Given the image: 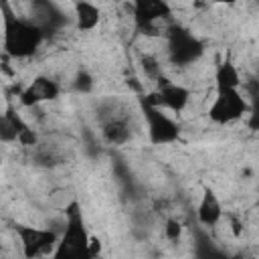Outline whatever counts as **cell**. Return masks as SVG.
Listing matches in <instances>:
<instances>
[{
	"label": "cell",
	"instance_id": "obj_1",
	"mask_svg": "<svg viewBox=\"0 0 259 259\" xmlns=\"http://www.w3.org/2000/svg\"><path fill=\"white\" fill-rule=\"evenodd\" d=\"M4 12V51L8 57L26 59L34 55L38 45L42 42L40 26L16 16L8 4H2Z\"/></svg>",
	"mask_w": 259,
	"mask_h": 259
},
{
	"label": "cell",
	"instance_id": "obj_2",
	"mask_svg": "<svg viewBox=\"0 0 259 259\" xmlns=\"http://www.w3.org/2000/svg\"><path fill=\"white\" fill-rule=\"evenodd\" d=\"M53 259H93L89 255V235L85 231L81 210L75 202L67 208L65 231L59 237Z\"/></svg>",
	"mask_w": 259,
	"mask_h": 259
},
{
	"label": "cell",
	"instance_id": "obj_3",
	"mask_svg": "<svg viewBox=\"0 0 259 259\" xmlns=\"http://www.w3.org/2000/svg\"><path fill=\"white\" fill-rule=\"evenodd\" d=\"M22 245V253L26 259L49 257L55 253L59 237L51 229H34V227H18L16 229Z\"/></svg>",
	"mask_w": 259,
	"mask_h": 259
},
{
	"label": "cell",
	"instance_id": "obj_4",
	"mask_svg": "<svg viewBox=\"0 0 259 259\" xmlns=\"http://www.w3.org/2000/svg\"><path fill=\"white\" fill-rule=\"evenodd\" d=\"M247 111H249L247 99L239 93V89H231V91H217L208 115L214 123H231L241 119Z\"/></svg>",
	"mask_w": 259,
	"mask_h": 259
},
{
	"label": "cell",
	"instance_id": "obj_5",
	"mask_svg": "<svg viewBox=\"0 0 259 259\" xmlns=\"http://www.w3.org/2000/svg\"><path fill=\"white\" fill-rule=\"evenodd\" d=\"M190 99V91L182 85H176V83H170L168 79L160 77L158 79V91L156 93H150L146 99H144V105H150V107H158V109H170V111H182L186 107Z\"/></svg>",
	"mask_w": 259,
	"mask_h": 259
},
{
	"label": "cell",
	"instance_id": "obj_6",
	"mask_svg": "<svg viewBox=\"0 0 259 259\" xmlns=\"http://www.w3.org/2000/svg\"><path fill=\"white\" fill-rule=\"evenodd\" d=\"M144 117L152 144H170L178 138V123L164 113V109L144 105Z\"/></svg>",
	"mask_w": 259,
	"mask_h": 259
},
{
	"label": "cell",
	"instance_id": "obj_7",
	"mask_svg": "<svg viewBox=\"0 0 259 259\" xmlns=\"http://www.w3.org/2000/svg\"><path fill=\"white\" fill-rule=\"evenodd\" d=\"M202 53V45L186 30L174 28L170 32V42H168V55L172 59V63L176 65H188L192 61H196Z\"/></svg>",
	"mask_w": 259,
	"mask_h": 259
},
{
	"label": "cell",
	"instance_id": "obj_8",
	"mask_svg": "<svg viewBox=\"0 0 259 259\" xmlns=\"http://www.w3.org/2000/svg\"><path fill=\"white\" fill-rule=\"evenodd\" d=\"M132 10H134L136 24L142 30H148V34H152L154 26L160 20L170 16V6L162 0H138V2H134Z\"/></svg>",
	"mask_w": 259,
	"mask_h": 259
},
{
	"label": "cell",
	"instance_id": "obj_9",
	"mask_svg": "<svg viewBox=\"0 0 259 259\" xmlns=\"http://www.w3.org/2000/svg\"><path fill=\"white\" fill-rule=\"evenodd\" d=\"M101 138L109 146H123L130 140V123L127 117L117 113L115 109L107 111V115L101 117Z\"/></svg>",
	"mask_w": 259,
	"mask_h": 259
},
{
	"label": "cell",
	"instance_id": "obj_10",
	"mask_svg": "<svg viewBox=\"0 0 259 259\" xmlns=\"http://www.w3.org/2000/svg\"><path fill=\"white\" fill-rule=\"evenodd\" d=\"M59 95V85L55 81H51L49 77H36L22 93H20V101L26 107H34L42 101H51Z\"/></svg>",
	"mask_w": 259,
	"mask_h": 259
},
{
	"label": "cell",
	"instance_id": "obj_11",
	"mask_svg": "<svg viewBox=\"0 0 259 259\" xmlns=\"http://www.w3.org/2000/svg\"><path fill=\"white\" fill-rule=\"evenodd\" d=\"M196 217H198V221H200L204 227H214V225L221 221L223 208H221V202H219V198L214 196L212 190L204 188L202 198H200L198 208H196Z\"/></svg>",
	"mask_w": 259,
	"mask_h": 259
},
{
	"label": "cell",
	"instance_id": "obj_12",
	"mask_svg": "<svg viewBox=\"0 0 259 259\" xmlns=\"http://www.w3.org/2000/svg\"><path fill=\"white\" fill-rule=\"evenodd\" d=\"M75 22L79 30H93L101 18V12L95 4L91 2H75Z\"/></svg>",
	"mask_w": 259,
	"mask_h": 259
},
{
	"label": "cell",
	"instance_id": "obj_13",
	"mask_svg": "<svg viewBox=\"0 0 259 259\" xmlns=\"http://www.w3.org/2000/svg\"><path fill=\"white\" fill-rule=\"evenodd\" d=\"M214 83H217V91H231V89H239L241 85V75L237 71V67L231 61H225L219 65L217 73H214Z\"/></svg>",
	"mask_w": 259,
	"mask_h": 259
},
{
	"label": "cell",
	"instance_id": "obj_14",
	"mask_svg": "<svg viewBox=\"0 0 259 259\" xmlns=\"http://www.w3.org/2000/svg\"><path fill=\"white\" fill-rule=\"evenodd\" d=\"M26 127V123L20 119V115L14 109H8L0 115V140L2 142H14L18 134Z\"/></svg>",
	"mask_w": 259,
	"mask_h": 259
},
{
	"label": "cell",
	"instance_id": "obj_15",
	"mask_svg": "<svg viewBox=\"0 0 259 259\" xmlns=\"http://www.w3.org/2000/svg\"><path fill=\"white\" fill-rule=\"evenodd\" d=\"M140 65H142V71H144V75H146L148 79H154V81H158V79L162 77V69H160V63H158V59H156L154 55H142V59H140Z\"/></svg>",
	"mask_w": 259,
	"mask_h": 259
},
{
	"label": "cell",
	"instance_id": "obj_16",
	"mask_svg": "<svg viewBox=\"0 0 259 259\" xmlns=\"http://www.w3.org/2000/svg\"><path fill=\"white\" fill-rule=\"evenodd\" d=\"M180 235H182V225H180L176 219H168V221L164 223V237H166L168 241H178Z\"/></svg>",
	"mask_w": 259,
	"mask_h": 259
},
{
	"label": "cell",
	"instance_id": "obj_17",
	"mask_svg": "<svg viewBox=\"0 0 259 259\" xmlns=\"http://www.w3.org/2000/svg\"><path fill=\"white\" fill-rule=\"evenodd\" d=\"M36 140H38V138H36V134H34L28 125H26V127L18 134V138H16V142H20L22 146H34V144H36Z\"/></svg>",
	"mask_w": 259,
	"mask_h": 259
},
{
	"label": "cell",
	"instance_id": "obj_18",
	"mask_svg": "<svg viewBox=\"0 0 259 259\" xmlns=\"http://www.w3.org/2000/svg\"><path fill=\"white\" fill-rule=\"evenodd\" d=\"M99 251H101V243H99V239L89 237V255L95 259V257L99 255Z\"/></svg>",
	"mask_w": 259,
	"mask_h": 259
},
{
	"label": "cell",
	"instance_id": "obj_19",
	"mask_svg": "<svg viewBox=\"0 0 259 259\" xmlns=\"http://www.w3.org/2000/svg\"><path fill=\"white\" fill-rule=\"evenodd\" d=\"M0 164H2V158H0Z\"/></svg>",
	"mask_w": 259,
	"mask_h": 259
}]
</instances>
